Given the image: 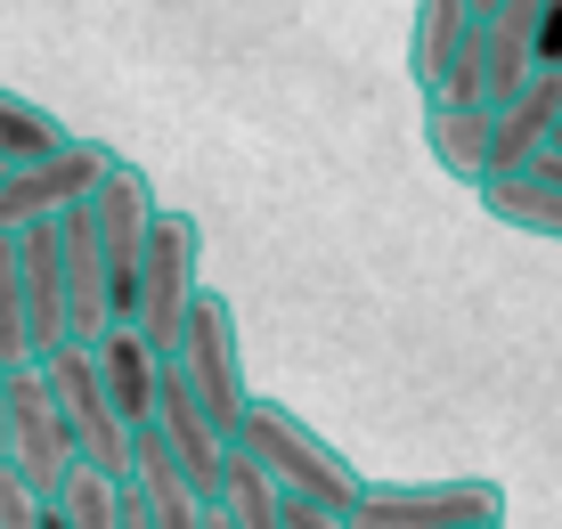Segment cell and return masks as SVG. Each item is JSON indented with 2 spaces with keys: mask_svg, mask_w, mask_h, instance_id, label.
Instances as JSON below:
<instances>
[{
  "mask_svg": "<svg viewBox=\"0 0 562 529\" xmlns=\"http://www.w3.org/2000/svg\"><path fill=\"white\" fill-rule=\"evenodd\" d=\"M204 228L196 212H164L155 204V228H147V252H139V293H131V326L171 359V342H180L188 326V302L204 293Z\"/></svg>",
  "mask_w": 562,
  "mask_h": 529,
  "instance_id": "cell-1",
  "label": "cell"
},
{
  "mask_svg": "<svg viewBox=\"0 0 562 529\" xmlns=\"http://www.w3.org/2000/svg\"><path fill=\"white\" fill-rule=\"evenodd\" d=\"M237 440L254 448V457L269 464V473H278L285 488H302V497H318V505H335L342 514V529H351V505H359V473L351 464L335 457V448H326L318 432H310V424L294 416V407H278V399H254L245 407V424H237Z\"/></svg>",
  "mask_w": 562,
  "mask_h": 529,
  "instance_id": "cell-2",
  "label": "cell"
},
{
  "mask_svg": "<svg viewBox=\"0 0 562 529\" xmlns=\"http://www.w3.org/2000/svg\"><path fill=\"white\" fill-rule=\"evenodd\" d=\"M171 367H180V375L204 391V407L228 424V440H237L245 407H254V375H245L237 302H228V293H212V285H204L196 302H188V326H180V342H171Z\"/></svg>",
  "mask_w": 562,
  "mask_h": 529,
  "instance_id": "cell-3",
  "label": "cell"
},
{
  "mask_svg": "<svg viewBox=\"0 0 562 529\" xmlns=\"http://www.w3.org/2000/svg\"><path fill=\"white\" fill-rule=\"evenodd\" d=\"M506 488L497 481H367L351 529H497Z\"/></svg>",
  "mask_w": 562,
  "mask_h": 529,
  "instance_id": "cell-4",
  "label": "cell"
},
{
  "mask_svg": "<svg viewBox=\"0 0 562 529\" xmlns=\"http://www.w3.org/2000/svg\"><path fill=\"white\" fill-rule=\"evenodd\" d=\"M42 375H49V391H57V407H66V432H74V448H82L99 473H114L123 481L131 473V416L114 407V391H106V375H99V350L90 342H57L49 359H42Z\"/></svg>",
  "mask_w": 562,
  "mask_h": 529,
  "instance_id": "cell-5",
  "label": "cell"
},
{
  "mask_svg": "<svg viewBox=\"0 0 562 529\" xmlns=\"http://www.w3.org/2000/svg\"><path fill=\"white\" fill-rule=\"evenodd\" d=\"M74 457H82V448L66 432V407H57L42 359H16L9 367V464L42 488V497H57V481L74 473Z\"/></svg>",
  "mask_w": 562,
  "mask_h": 529,
  "instance_id": "cell-6",
  "label": "cell"
},
{
  "mask_svg": "<svg viewBox=\"0 0 562 529\" xmlns=\"http://www.w3.org/2000/svg\"><path fill=\"white\" fill-rule=\"evenodd\" d=\"M114 171V155L99 139H66L49 155H25V164L0 171V228H25V221H57L66 204H82Z\"/></svg>",
  "mask_w": 562,
  "mask_h": 529,
  "instance_id": "cell-7",
  "label": "cell"
},
{
  "mask_svg": "<svg viewBox=\"0 0 562 529\" xmlns=\"http://www.w3.org/2000/svg\"><path fill=\"white\" fill-rule=\"evenodd\" d=\"M90 221H99V252H106L114 309L131 318V293H139V252H147V228H155V188H147V171L114 155V171L90 188Z\"/></svg>",
  "mask_w": 562,
  "mask_h": 529,
  "instance_id": "cell-8",
  "label": "cell"
},
{
  "mask_svg": "<svg viewBox=\"0 0 562 529\" xmlns=\"http://www.w3.org/2000/svg\"><path fill=\"white\" fill-rule=\"evenodd\" d=\"M490 131H497V106L490 98H457V90H424V147L449 180L481 188L490 180Z\"/></svg>",
  "mask_w": 562,
  "mask_h": 529,
  "instance_id": "cell-9",
  "label": "cell"
},
{
  "mask_svg": "<svg viewBox=\"0 0 562 529\" xmlns=\"http://www.w3.org/2000/svg\"><path fill=\"white\" fill-rule=\"evenodd\" d=\"M16 261H25V309H33V359H49L57 342H74V309H66V252H57V221L9 228Z\"/></svg>",
  "mask_w": 562,
  "mask_h": 529,
  "instance_id": "cell-10",
  "label": "cell"
},
{
  "mask_svg": "<svg viewBox=\"0 0 562 529\" xmlns=\"http://www.w3.org/2000/svg\"><path fill=\"white\" fill-rule=\"evenodd\" d=\"M562 131V74L538 66L506 106H497V131H490V171H521L538 147Z\"/></svg>",
  "mask_w": 562,
  "mask_h": 529,
  "instance_id": "cell-11",
  "label": "cell"
},
{
  "mask_svg": "<svg viewBox=\"0 0 562 529\" xmlns=\"http://www.w3.org/2000/svg\"><path fill=\"white\" fill-rule=\"evenodd\" d=\"M131 481L147 488V505H155V529H204L212 497H204L196 481H188V464L171 457V440L155 432V424H139V440H131Z\"/></svg>",
  "mask_w": 562,
  "mask_h": 529,
  "instance_id": "cell-12",
  "label": "cell"
},
{
  "mask_svg": "<svg viewBox=\"0 0 562 529\" xmlns=\"http://www.w3.org/2000/svg\"><path fill=\"white\" fill-rule=\"evenodd\" d=\"M90 350H99V375H106V391H114V407H123V416H131V432H139V424L155 416V383H164V350H155V342H147V335H139L131 318H114V326H106V335L90 342Z\"/></svg>",
  "mask_w": 562,
  "mask_h": 529,
  "instance_id": "cell-13",
  "label": "cell"
},
{
  "mask_svg": "<svg viewBox=\"0 0 562 529\" xmlns=\"http://www.w3.org/2000/svg\"><path fill=\"white\" fill-rule=\"evenodd\" d=\"M278 497H285V481L237 440V448H228V464H221V488H212L204 529H278Z\"/></svg>",
  "mask_w": 562,
  "mask_h": 529,
  "instance_id": "cell-14",
  "label": "cell"
},
{
  "mask_svg": "<svg viewBox=\"0 0 562 529\" xmlns=\"http://www.w3.org/2000/svg\"><path fill=\"white\" fill-rule=\"evenodd\" d=\"M473 0H416V25H408V74L416 90H440V74H449L457 42L473 33Z\"/></svg>",
  "mask_w": 562,
  "mask_h": 529,
  "instance_id": "cell-15",
  "label": "cell"
},
{
  "mask_svg": "<svg viewBox=\"0 0 562 529\" xmlns=\"http://www.w3.org/2000/svg\"><path fill=\"white\" fill-rule=\"evenodd\" d=\"M481 212L521 228V237H554L562 245V188H538L530 171H490V180H481Z\"/></svg>",
  "mask_w": 562,
  "mask_h": 529,
  "instance_id": "cell-16",
  "label": "cell"
},
{
  "mask_svg": "<svg viewBox=\"0 0 562 529\" xmlns=\"http://www.w3.org/2000/svg\"><path fill=\"white\" fill-rule=\"evenodd\" d=\"M66 139H74V131L57 123L42 98H25V90L0 82V155H9V164H25V155H49V147H66Z\"/></svg>",
  "mask_w": 562,
  "mask_h": 529,
  "instance_id": "cell-17",
  "label": "cell"
},
{
  "mask_svg": "<svg viewBox=\"0 0 562 529\" xmlns=\"http://www.w3.org/2000/svg\"><path fill=\"white\" fill-rule=\"evenodd\" d=\"M114 497H123V481L99 473L90 457H74V473L57 481V529H114Z\"/></svg>",
  "mask_w": 562,
  "mask_h": 529,
  "instance_id": "cell-18",
  "label": "cell"
},
{
  "mask_svg": "<svg viewBox=\"0 0 562 529\" xmlns=\"http://www.w3.org/2000/svg\"><path fill=\"white\" fill-rule=\"evenodd\" d=\"M0 359H33V309H25V261H16V237L0 228Z\"/></svg>",
  "mask_w": 562,
  "mask_h": 529,
  "instance_id": "cell-19",
  "label": "cell"
},
{
  "mask_svg": "<svg viewBox=\"0 0 562 529\" xmlns=\"http://www.w3.org/2000/svg\"><path fill=\"white\" fill-rule=\"evenodd\" d=\"M0 529H57V505L16 464H0Z\"/></svg>",
  "mask_w": 562,
  "mask_h": 529,
  "instance_id": "cell-20",
  "label": "cell"
},
{
  "mask_svg": "<svg viewBox=\"0 0 562 529\" xmlns=\"http://www.w3.org/2000/svg\"><path fill=\"white\" fill-rule=\"evenodd\" d=\"M521 171H530L538 188H562V147H538V155H530V164H521Z\"/></svg>",
  "mask_w": 562,
  "mask_h": 529,
  "instance_id": "cell-21",
  "label": "cell"
},
{
  "mask_svg": "<svg viewBox=\"0 0 562 529\" xmlns=\"http://www.w3.org/2000/svg\"><path fill=\"white\" fill-rule=\"evenodd\" d=\"M473 9H497V0H473Z\"/></svg>",
  "mask_w": 562,
  "mask_h": 529,
  "instance_id": "cell-22",
  "label": "cell"
},
{
  "mask_svg": "<svg viewBox=\"0 0 562 529\" xmlns=\"http://www.w3.org/2000/svg\"><path fill=\"white\" fill-rule=\"evenodd\" d=\"M547 147H562V131H554V139H547Z\"/></svg>",
  "mask_w": 562,
  "mask_h": 529,
  "instance_id": "cell-23",
  "label": "cell"
},
{
  "mask_svg": "<svg viewBox=\"0 0 562 529\" xmlns=\"http://www.w3.org/2000/svg\"><path fill=\"white\" fill-rule=\"evenodd\" d=\"M0 171H9V155H0Z\"/></svg>",
  "mask_w": 562,
  "mask_h": 529,
  "instance_id": "cell-24",
  "label": "cell"
}]
</instances>
